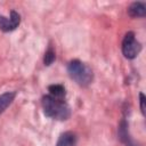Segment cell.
Returning a JSON list of instances; mask_svg holds the SVG:
<instances>
[{"label":"cell","mask_w":146,"mask_h":146,"mask_svg":"<svg viewBox=\"0 0 146 146\" xmlns=\"http://www.w3.org/2000/svg\"><path fill=\"white\" fill-rule=\"evenodd\" d=\"M42 110L46 116L58 121H65L71 116V107L64 99L46 95L41 99Z\"/></svg>","instance_id":"obj_1"},{"label":"cell","mask_w":146,"mask_h":146,"mask_svg":"<svg viewBox=\"0 0 146 146\" xmlns=\"http://www.w3.org/2000/svg\"><path fill=\"white\" fill-rule=\"evenodd\" d=\"M68 76L80 87L89 86L94 80L92 70L83 62L79 59H72L67 64Z\"/></svg>","instance_id":"obj_2"},{"label":"cell","mask_w":146,"mask_h":146,"mask_svg":"<svg viewBox=\"0 0 146 146\" xmlns=\"http://www.w3.org/2000/svg\"><path fill=\"white\" fill-rule=\"evenodd\" d=\"M121 48L122 54L127 59H135L141 50V43L136 39L135 33L129 31L123 36Z\"/></svg>","instance_id":"obj_3"},{"label":"cell","mask_w":146,"mask_h":146,"mask_svg":"<svg viewBox=\"0 0 146 146\" xmlns=\"http://www.w3.org/2000/svg\"><path fill=\"white\" fill-rule=\"evenodd\" d=\"M19 23H21V15L15 10L10 11L9 17L0 15V30L2 32H11L16 30Z\"/></svg>","instance_id":"obj_4"},{"label":"cell","mask_w":146,"mask_h":146,"mask_svg":"<svg viewBox=\"0 0 146 146\" xmlns=\"http://www.w3.org/2000/svg\"><path fill=\"white\" fill-rule=\"evenodd\" d=\"M128 128H129L128 122H127L124 119L121 120V122H120V124H119V129H117L119 139L124 144V146H138V145L136 144V141L131 138Z\"/></svg>","instance_id":"obj_5"},{"label":"cell","mask_w":146,"mask_h":146,"mask_svg":"<svg viewBox=\"0 0 146 146\" xmlns=\"http://www.w3.org/2000/svg\"><path fill=\"white\" fill-rule=\"evenodd\" d=\"M128 15L130 17H145L146 15V5L141 1H135L128 7Z\"/></svg>","instance_id":"obj_6"},{"label":"cell","mask_w":146,"mask_h":146,"mask_svg":"<svg viewBox=\"0 0 146 146\" xmlns=\"http://www.w3.org/2000/svg\"><path fill=\"white\" fill-rule=\"evenodd\" d=\"M76 141H78V137L74 132L65 131L59 136L56 146H75Z\"/></svg>","instance_id":"obj_7"},{"label":"cell","mask_w":146,"mask_h":146,"mask_svg":"<svg viewBox=\"0 0 146 146\" xmlns=\"http://www.w3.org/2000/svg\"><path fill=\"white\" fill-rule=\"evenodd\" d=\"M16 97V91H7L0 95V114H2L7 107L14 102Z\"/></svg>","instance_id":"obj_8"},{"label":"cell","mask_w":146,"mask_h":146,"mask_svg":"<svg viewBox=\"0 0 146 146\" xmlns=\"http://www.w3.org/2000/svg\"><path fill=\"white\" fill-rule=\"evenodd\" d=\"M48 91H49V95L55 97V98H59V99H64L65 95H66V90H65V87L63 84H50L48 87Z\"/></svg>","instance_id":"obj_9"},{"label":"cell","mask_w":146,"mask_h":146,"mask_svg":"<svg viewBox=\"0 0 146 146\" xmlns=\"http://www.w3.org/2000/svg\"><path fill=\"white\" fill-rule=\"evenodd\" d=\"M55 59H56V52L51 47H49L43 55V64L46 66H50L55 62Z\"/></svg>","instance_id":"obj_10"},{"label":"cell","mask_w":146,"mask_h":146,"mask_svg":"<svg viewBox=\"0 0 146 146\" xmlns=\"http://www.w3.org/2000/svg\"><path fill=\"white\" fill-rule=\"evenodd\" d=\"M145 102H146V98H145V95L143 92L139 94V104H140V112L143 114V116L146 115V108H145Z\"/></svg>","instance_id":"obj_11"}]
</instances>
